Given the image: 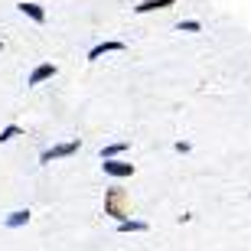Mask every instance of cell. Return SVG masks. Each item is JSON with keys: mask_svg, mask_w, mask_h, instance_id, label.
<instances>
[{"mask_svg": "<svg viewBox=\"0 0 251 251\" xmlns=\"http://www.w3.org/2000/svg\"><path fill=\"white\" fill-rule=\"evenodd\" d=\"M104 215H111L114 222H127L130 219V193L121 186L104 189Z\"/></svg>", "mask_w": 251, "mask_h": 251, "instance_id": "1", "label": "cell"}, {"mask_svg": "<svg viewBox=\"0 0 251 251\" xmlns=\"http://www.w3.org/2000/svg\"><path fill=\"white\" fill-rule=\"evenodd\" d=\"M78 150H82V137L59 140V144H52V147H46L43 153H39V163H43V167H49V163H56V160H69V157H75Z\"/></svg>", "mask_w": 251, "mask_h": 251, "instance_id": "2", "label": "cell"}, {"mask_svg": "<svg viewBox=\"0 0 251 251\" xmlns=\"http://www.w3.org/2000/svg\"><path fill=\"white\" fill-rule=\"evenodd\" d=\"M108 52H127V43L124 39H101V43H95L92 49H88V62H101Z\"/></svg>", "mask_w": 251, "mask_h": 251, "instance_id": "3", "label": "cell"}, {"mask_svg": "<svg viewBox=\"0 0 251 251\" xmlns=\"http://www.w3.org/2000/svg\"><path fill=\"white\" fill-rule=\"evenodd\" d=\"M101 173L108 179H130L137 173V167L127 163V160H101Z\"/></svg>", "mask_w": 251, "mask_h": 251, "instance_id": "4", "label": "cell"}, {"mask_svg": "<svg viewBox=\"0 0 251 251\" xmlns=\"http://www.w3.org/2000/svg\"><path fill=\"white\" fill-rule=\"evenodd\" d=\"M56 75H59V65H56V62H39V65H33V72L26 75V88L46 85V82H52Z\"/></svg>", "mask_w": 251, "mask_h": 251, "instance_id": "5", "label": "cell"}, {"mask_svg": "<svg viewBox=\"0 0 251 251\" xmlns=\"http://www.w3.org/2000/svg\"><path fill=\"white\" fill-rule=\"evenodd\" d=\"M17 10H20L26 20H33L36 26H43V23H46V7H43V3H36V0H20Z\"/></svg>", "mask_w": 251, "mask_h": 251, "instance_id": "6", "label": "cell"}, {"mask_svg": "<svg viewBox=\"0 0 251 251\" xmlns=\"http://www.w3.org/2000/svg\"><path fill=\"white\" fill-rule=\"evenodd\" d=\"M127 150H130V140H111V144H104V147H101L98 157H101V160H121Z\"/></svg>", "mask_w": 251, "mask_h": 251, "instance_id": "7", "label": "cell"}, {"mask_svg": "<svg viewBox=\"0 0 251 251\" xmlns=\"http://www.w3.org/2000/svg\"><path fill=\"white\" fill-rule=\"evenodd\" d=\"M179 0H140L137 7H134V13L137 17H144V13H157V10H170V7H176Z\"/></svg>", "mask_w": 251, "mask_h": 251, "instance_id": "8", "label": "cell"}, {"mask_svg": "<svg viewBox=\"0 0 251 251\" xmlns=\"http://www.w3.org/2000/svg\"><path fill=\"white\" fill-rule=\"evenodd\" d=\"M29 219H33L29 209H13L3 215V228H23V225H29Z\"/></svg>", "mask_w": 251, "mask_h": 251, "instance_id": "9", "label": "cell"}, {"mask_svg": "<svg viewBox=\"0 0 251 251\" xmlns=\"http://www.w3.org/2000/svg\"><path fill=\"white\" fill-rule=\"evenodd\" d=\"M118 232L121 235H140V232H150V225L144 219H127V222H118Z\"/></svg>", "mask_w": 251, "mask_h": 251, "instance_id": "10", "label": "cell"}, {"mask_svg": "<svg viewBox=\"0 0 251 251\" xmlns=\"http://www.w3.org/2000/svg\"><path fill=\"white\" fill-rule=\"evenodd\" d=\"M23 137V127L20 124H7V127H0V144H10V140Z\"/></svg>", "mask_w": 251, "mask_h": 251, "instance_id": "11", "label": "cell"}, {"mask_svg": "<svg viewBox=\"0 0 251 251\" xmlns=\"http://www.w3.org/2000/svg\"><path fill=\"white\" fill-rule=\"evenodd\" d=\"M202 20H179L176 23V33H202Z\"/></svg>", "mask_w": 251, "mask_h": 251, "instance_id": "12", "label": "cell"}, {"mask_svg": "<svg viewBox=\"0 0 251 251\" xmlns=\"http://www.w3.org/2000/svg\"><path fill=\"white\" fill-rule=\"evenodd\" d=\"M173 150L186 157V153H193V144H189V140H176V144H173Z\"/></svg>", "mask_w": 251, "mask_h": 251, "instance_id": "13", "label": "cell"}]
</instances>
